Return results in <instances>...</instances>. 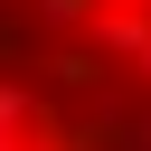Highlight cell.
Segmentation results:
<instances>
[{
    "mask_svg": "<svg viewBox=\"0 0 151 151\" xmlns=\"http://www.w3.org/2000/svg\"><path fill=\"white\" fill-rule=\"evenodd\" d=\"M28 113H38V104H28V85H9V76H0V142H19V123H28Z\"/></svg>",
    "mask_w": 151,
    "mask_h": 151,
    "instance_id": "1",
    "label": "cell"
}]
</instances>
